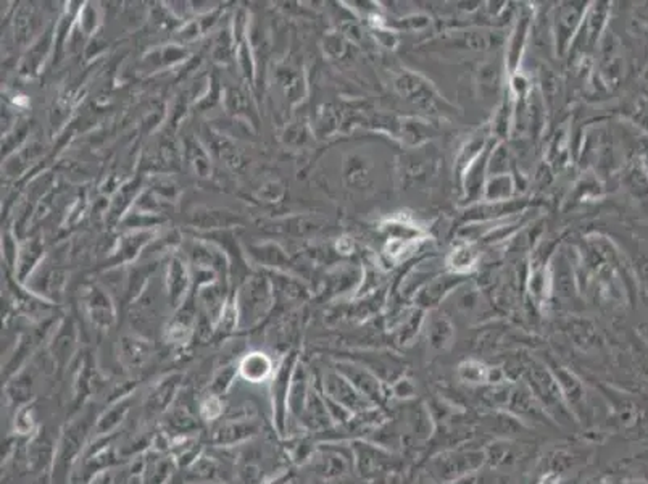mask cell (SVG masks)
<instances>
[{"label": "cell", "mask_w": 648, "mask_h": 484, "mask_svg": "<svg viewBox=\"0 0 648 484\" xmlns=\"http://www.w3.org/2000/svg\"><path fill=\"white\" fill-rule=\"evenodd\" d=\"M389 394L400 399V400H408V399L416 396V388H415V384H413L410 378H407L402 374L400 378H397L389 384Z\"/></svg>", "instance_id": "obj_40"}, {"label": "cell", "mask_w": 648, "mask_h": 484, "mask_svg": "<svg viewBox=\"0 0 648 484\" xmlns=\"http://www.w3.org/2000/svg\"><path fill=\"white\" fill-rule=\"evenodd\" d=\"M423 321H425L423 310L411 312L410 315L405 318L404 321L398 326V330H397V341H398V344H402V346L410 344L418 336Z\"/></svg>", "instance_id": "obj_34"}, {"label": "cell", "mask_w": 648, "mask_h": 484, "mask_svg": "<svg viewBox=\"0 0 648 484\" xmlns=\"http://www.w3.org/2000/svg\"><path fill=\"white\" fill-rule=\"evenodd\" d=\"M321 392L328 399H331L332 402L342 405L344 409H347L348 412L358 415V413L366 412L376 409V405H372L366 397L358 391V389L348 382L344 374L336 372H328L324 374L323 382H321Z\"/></svg>", "instance_id": "obj_8"}, {"label": "cell", "mask_w": 648, "mask_h": 484, "mask_svg": "<svg viewBox=\"0 0 648 484\" xmlns=\"http://www.w3.org/2000/svg\"><path fill=\"white\" fill-rule=\"evenodd\" d=\"M642 457H648V453H644V455H642ZM647 461H648V459H647Z\"/></svg>", "instance_id": "obj_48"}, {"label": "cell", "mask_w": 648, "mask_h": 484, "mask_svg": "<svg viewBox=\"0 0 648 484\" xmlns=\"http://www.w3.org/2000/svg\"><path fill=\"white\" fill-rule=\"evenodd\" d=\"M455 338L453 323L443 315H435L427 325V342L434 350L449 349Z\"/></svg>", "instance_id": "obj_28"}, {"label": "cell", "mask_w": 648, "mask_h": 484, "mask_svg": "<svg viewBox=\"0 0 648 484\" xmlns=\"http://www.w3.org/2000/svg\"><path fill=\"white\" fill-rule=\"evenodd\" d=\"M350 453L356 475L363 480H374L388 471L390 467V453L381 445L372 444L364 439H350Z\"/></svg>", "instance_id": "obj_10"}, {"label": "cell", "mask_w": 648, "mask_h": 484, "mask_svg": "<svg viewBox=\"0 0 648 484\" xmlns=\"http://www.w3.org/2000/svg\"><path fill=\"white\" fill-rule=\"evenodd\" d=\"M476 257H477V254H476L473 247L469 246V244H461L457 249H453L451 259H449L451 270H453V273H459V275L467 273L468 270L473 268Z\"/></svg>", "instance_id": "obj_36"}, {"label": "cell", "mask_w": 648, "mask_h": 484, "mask_svg": "<svg viewBox=\"0 0 648 484\" xmlns=\"http://www.w3.org/2000/svg\"><path fill=\"white\" fill-rule=\"evenodd\" d=\"M178 465L170 453L149 451L144 455L143 484H170L178 475Z\"/></svg>", "instance_id": "obj_22"}, {"label": "cell", "mask_w": 648, "mask_h": 484, "mask_svg": "<svg viewBox=\"0 0 648 484\" xmlns=\"http://www.w3.org/2000/svg\"><path fill=\"white\" fill-rule=\"evenodd\" d=\"M514 194V180L512 175L489 176L484 188V202H505Z\"/></svg>", "instance_id": "obj_30"}, {"label": "cell", "mask_w": 648, "mask_h": 484, "mask_svg": "<svg viewBox=\"0 0 648 484\" xmlns=\"http://www.w3.org/2000/svg\"><path fill=\"white\" fill-rule=\"evenodd\" d=\"M36 407L32 402L23 405L22 409L16 410L15 415V431L20 436L31 437L36 431V417H34Z\"/></svg>", "instance_id": "obj_38"}, {"label": "cell", "mask_w": 648, "mask_h": 484, "mask_svg": "<svg viewBox=\"0 0 648 484\" xmlns=\"http://www.w3.org/2000/svg\"><path fill=\"white\" fill-rule=\"evenodd\" d=\"M198 412L190 409L189 402L181 396L171 405V409L165 413V431L171 439L178 437L194 436L198 429Z\"/></svg>", "instance_id": "obj_18"}, {"label": "cell", "mask_w": 648, "mask_h": 484, "mask_svg": "<svg viewBox=\"0 0 648 484\" xmlns=\"http://www.w3.org/2000/svg\"><path fill=\"white\" fill-rule=\"evenodd\" d=\"M502 78H504V68L497 62L484 64L477 73V86L481 94L486 99L495 97L502 88Z\"/></svg>", "instance_id": "obj_31"}, {"label": "cell", "mask_w": 648, "mask_h": 484, "mask_svg": "<svg viewBox=\"0 0 648 484\" xmlns=\"http://www.w3.org/2000/svg\"><path fill=\"white\" fill-rule=\"evenodd\" d=\"M180 389H181V378L176 374L160 380V383H157L145 396L144 400L145 410L151 415H165L171 409V405L178 400V397L181 396Z\"/></svg>", "instance_id": "obj_21"}, {"label": "cell", "mask_w": 648, "mask_h": 484, "mask_svg": "<svg viewBox=\"0 0 648 484\" xmlns=\"http://www.w3.org/2000/svg\"><path fill=\"white\" fill-rule=\"evenodd\" d=\"M170 484H186V481H184V478L180 477V475H176V477L170 481Z\"/></svg>", "instance_id": "obj_47"}, {"label": "cell", "mask_w": 648, "mask_h": 484, "mask_svg": "<svg viewBox=\"0 0 648 484\" xmlns=\"http://www.w3.org/2000/svg\"><path fill=\"white\" fill-rule=\"evenodd\" d=\"M8 402L15 407L16 410L23 405L30 404L32 399V383L28 378H20L16 383L7 386Z\"/></svg>", "instance_id": "obj_35"}, {"label": "cell", "mask_w": 648, "mask_h": 484, "mask_svg": "<svg viewBox=\"0 0 648 484\" xmlns=\"http://www.w3.org/2000/svg\"><path fill=\"white\" fill-rule=\"evenodd\" d=\"M239 374L244 378L245 382L258 384V383L267 382L269 376L273 374V365L271 360L263 354H250L249 357L242 360V364L239 366Z\"/></svg>", "instance_id": "obj_29"}, {"label": "cell", "mask_w": 648, "mask_h": 484, "mask_svg": "<svg viewBox=\"0 0 648 484\" xmlns=\"http://www.w3.org/2000/svg\"><path fill=\"white\" fill-rule=\"evenodd\" d=\"M548 368L554 374L555 380L562 389V394L565 400H566V404H568L569 410L573 412L577 420V410L582 409L585 400L584 384L577 378L576 374L569 372L566 366L550 364Z\"/></svg>", "instance_id": "obj_24"}, {"label": "cell", "mask_w": 648, "mask_h": 484, "mask_svg": "<svg viewBox=\"0 0 648 484\" xmlns=\"http://www.w3.org/2000/svg\"><path fill=\"white\" fill-rule=\"evenodd\" d=\"M609 7L605 2H593L585 12L584 22L581 24V30L577 32L576 40L571 46L569 54H584L592 52L597 48L599 40H601V32L607 26L609 20Z\"/></svg>", "instance_id": "obj_11"}, {"label": "cell", "mask_w": 648, "mask_h": 484, "mask_svg": "<svg viewBox=\"0 0 648 484\" xmlns=\"http://www.w3.org/2000/svg\"><path fill=\"white\" fill-rule=\"evenodd\" d=\"M220 470H222L220 462L212 455L202 453L188 469L184 470L182 478L186 484L216 483L220 480Z\"/></svg>", "instance_id": "obj_26"}, {"label": "cell", "mask_w": 648, "mask_h": 484, "mask_svg": "<svg viewBox=\"0 0 648 484\" xmlns=\"http://www.w3.org/2000/svg\"><path fill=\"white\" fill-rule=\"evenodd\" d=\"M94 429V421L89 417H83L73 420L65 427L62 435L57 441L56 463H54V475L60 480H66L72 473L76 462L81 461L84 449H86L87 436Z\"/></svg>", "instance_id": "obj_3"}, {"label": "cell", "mask_w": 648, "mask_h": 484, "mask_svg": "<svg viewBox=\"0 0 648 484\" xmlns=\"http://www.w3.org/2000/svg\"><path fill=\"white\" fill-rule=\"evenodd\" d=\"M337 444H318L311 449L309 457L302 463V467L307 470L310 477L318 481H334L340 478L347 477L354 469L352 453L348 447V453L344 449L336 447Z\"/></svg>", "instance_id": "obj_5"}, {"label": "cell", "mask_w": 648, "mask_h": 484, "mask_svg": "<svg viewBox=\"0 0 648 484\" xmlns=\"http://www.w3.org/2000/svg\"><path fill=\"white\" fill-rule=\"evenodd\" d=\"M337 372L344 374L372 405L382 407L388 402L390 397L388 384L382 382L378 374H372L368 366L356 365L352 362H340L337 364Z\"/></svg>", "instance_id": "obj_12"}, {"label": "cell", "mask_w": 648, "mask_h": 484, "mask_svg": "<svg viewBox=\"0 0 648 484\" xmlns=\"http://www.w3.org/2000/svg\"><path fill=\"white\" fill-rule=\"evenodd\" d=\"M238 370L234 368H228V370H223L222 374H216L214 378V382L210 383L208 386V392L215 394V396L226 397L228 391H230L234 378H236Z\"/></svg>", "instance_id": "obj_39"}, {"label": "cell", "mask_w": 648, "mask_h": 484, "mask_svg": "<svg viewBox=\"0 0 648 484\" xmlns=\"http://www.w3.org/2000/svg\"><path fill=\"white\" fill-rule=\"evenodd\" d=\"M299 425L310 433H328L332 428H336V423L332 420L329 409L324 400L323 392L317 386H311L310 389L307 402L299 418Z\"/></svg>", "instance_id": "obj_14"}, {"label": "cell", "mask_w": 648, "mask_h": 484, "mask_svg": "<svg viewBox=\"0 0 648 484\" xmlns=\"http://www.w3.org/2000/svg\"><path fill=\"white\" fill-rule=\"evenodd\" d=\"M532 24H534V10L530 7H522L520 15L516 18L513 32L510 34V40L506 42L505 68L510 75L518 73L524 48L532 32Z\"/></svg>", "instance_id": "obj_13"}, {"label": "cell", "mask_w": 648, "mask_h": 484, "mask_svg": "<svg viewBox=\"0 0 648 484\" xmlns=\"http://www.w3.org/2000/svg\"><path fill=\"white\" fill-rule=\"evenodd\" d=\"M484 465H487L486 449H451L437 453L431 461L433 475L443 484L476 475Z\"/></svg>", "instance_id": "obj_2"}, {"label": "cell", "mask_w": 648, "mask_h": 484, "mask_svg": "<svg viewBox=\"0 0 648 484\" xmlns=\"http://www.w3.org/2000/svg\"><path fill=\"white\" fill-rule=\"evenodd\" d=\"M512 155L505 144L498 143L490 154L489 176L510 175Z\"/></svg>", "instance_id": "obj_37"}, {"label": "cell", "mask_w": 648, "mask_h": 484, "mask_svg": "<svg viewBox=\"0 0 648 484\" xmlns=\"http://www.w3.org/2000/svg\"><path fill=\"white\" fill-rule=\"evenodd\" d=\"M310 384L309 374L305 372L303 366H295L293 368V384H291V394H289V420L299 421L303 407L309 397Z\"/></svg>", "instance_id": "obj_27"}, {"label": "cell", "mask_w": 648, "mask_h": 484, "mask_svg": "<svg viewBox=\"0 0 648 484\" xmlns=\"http://www.w3.org/2000/svg\"><path fill=\"white\" fill-rule=\"evenodd\" d=\"M619 484H647L645 481H642V480H625V481H621Z\"/></svg>", "instance_id": "obj_46"}, {"label": "cell", "mask_w": 648, "mask_h": 484, "mask_svg": "<svg viewBox=\"0 0 648 484\" xmlns=\"http://www.w3.org/2000/svg\"><path fill=\"white\" fill-rule=\"evenodd\" d=\"M489 139L490 137H487V136L475 135L460 149L457 162H455V170H457L459 176L463 178L469 165L483 154L486 145L489 143Z\"/></svg>", "instance_id": "obj_32"}, {"label": "cell", "mask_w": 648, "mask_h": 484, "mask_svg": "<svg viewBox=\"0 0 648 484\" xmlns=\"http://www.w3.org/2000/svg\"><path fill=\"white\" fill-rule=\"evenodd\" d=\"M208 484H223V483H220V481H216V483H208Z\"/></svg>", "instance_id": "obj_49"}, {"label": "cell", "mask_w": 648, "mask_h": 484, "mask_svg": "<svg viewBox=\"0 0 648 484\" xmlns=\"http://www.w3.org/2000/svg\"><path fill=\"white\" fill-rule=\"evenodd\" d=\"M291 484H293V483H291Z\"/></svg>", "instance_id": "obj_50"}, {"label": "cell", "mask_w": 648, "mask_h": 484, "mask_svg": "<svg viewBox=\"0 0 648 484\" xmlns=\"http://www.w3.org/2000/svg\"><path fill=\"white\" fill-rule=\"evenodd\" d=\"M261 433L260 421L257 420V413L253 409L242 407L238 412H232L228 417L215 423L210 433V443L216 447L230 449L236 445L244 444L252 441L253 437Z\"/></svg>", "instance_id": "obj_4"}, {"label": "cell", "mask_w": 648, "mask_h": 484, "mask_svg": "<svg viewBox=\"0 0 648 484\" xmlns=\"http://www.w3.org/2000/svg\"><path fill=\"white\" fill-rule=\"evenodd\" d=\"M131 405H133V392L113 399L110 405L95 418L94 429H92L94 439L113 436L119 428V425L127 420Z\"/></svg>", "instance_id": "obj_20"}, {"label": "cell", "mask_w": 648, "mask_h": 484, "mask_svg": "<svg viewBox=\"0 0 648 484\" xmlns=\"http://www.w3.org/2000/svg\"><path fill=\"white\" fill-rule=\"evenodd\" d=\"M524 380H526L524 383L530 388L532 396L536 397L539 405L544 409V412L550 418L560 421V423L576 421V417L569 410L568 404L563 397L562 389L558 386V383L555 380L554 374L550 372L548 366L540 362H532L524 370Z\"/></svg>", "instance_id": "obj_1"}, {"label": "cell", "mask_w": 648, "mask_h": 484, "mask_svg": "<svg viewBox=\"0 0 648 484\" xmlns=\"http://www.w3.org/2000/svg\"><path fill=\"white\" fill-rule=\"evenodd\" d=\"M457 376L468 386H500L505 382V374L500 368L484 364L477 358H467L457 366Z\"/></svg>", "instance_id": "obj_19"}, {"label": "cell", "mask_w": 648, "mask_h": 484, "mask_svg": "<svg viewBox=\"0 0 648 484\" xmlns=\"http://www.w3.org/2000/svg\"><path fill=\"white\" fill-rule=\"evenodd\" d=\"M526 207V200H505V202H484L481 206L467 210V220L476 222H497L500 216L518 214Z\"/></svg>", "instance_id": "obj_25"}, {"label": "cell", "mask_w": 648, "mask_h": 484, "mask_svg": "<svg viewBox=\"0 0 648 484\" xmlns=\"http://www.w3.org/2000/svg\"><path fill=\"white\" fill-rule=\"evenodd\" d=\"M581 484H611L607 478L599 477V475H592V477L585 478L584 481Z\"/></svg>", "instance_id": "obj_44"}, {"label": "cell", "mask_w": 648, "mask_h": 484, "mask_svg": "<svg viewBox=\"0 0 648 484\" xmlns=\"http://www.w3.org/2000/svg\"><path fill=\"white\" fill-rule=\"evenodd\" d=\"M293 360L285 362L271 380V410L273 427L279 437H285L289 431V394L293 384Z\"/></svg>", "instance_id": "obj_9"}, {"label": "cell", "mask_w": 648, "mask_h": 484, "mask_svg": "<svg viewBox=\"0 0 648 484\" xmlns=\"http://www.w3.org/2000/svg\"><path fill=\"white\" fill-rule=\"evenodd\" d=\"M497 144V139L492 136L483 154L469 165V168L465 172V175L461 178L463 180V188H465V200L469 204L483 198L486 181L489 178L490 154H492L494 147Z\"/></svg>", "instance_id": "obj_16"}, {"label": "cell", "mask_w": 648, "mask_h": 484, "mask_svg": "<svg viewBox=\"0 0 648 484\" xmlns=\"http://www.w3.org/2000/svg\"><path fill=\"white\" fill-rule=\"evenodd\" d=\"M121 484H143V480H141V475L129 471V477H127Z\"/></svg>", "instance_id": "obj_45"}, {"label": "cell", "mask_w": 648, "mask_h": 484, "mask_svg": "<svg viewBox=\"0 0 648 484\" xmlns=\"http://www.w3.org/2000/svg\"><path fill=\"white\" fill-rule=\"evenodd\" d=\"M589 2H560L552 15L555 54L565 57L576 40L581 24L584 22Z\"/></svg>", "instance_id": "obj_6"}, {"label": "cell", "mask_w": 648, "mask_h": 484, "mask_svg": "<svg viewBox=\"0 0 648 484\" xmlns=\"http://www.w3.org/2000/svg\"><path fill=\"white\" fill-rule=\"evenodd\" d=\"M505 36L498 31H483V30H467V31H451L443 38L449 48L489 52L500 48Z\"/></svg>", "instance_id": "obj_17"}, {"label": "cell", "mask_w": 648, "mask_h": 484, "mask_svg": "<svg viewBox=\"0 0 648 484\" xmlns=\"http://www.w3.org/2000/svg\"><path fill=\"white\" fill-rule=\"evenodd\" d=\"M293 471L283 470V471H279L277 475H273V477L268 478L263 484H291L293 483Z\"/></svg>", "instance_id": "obj_42"}, {"label": "cell", "mask_w": 648, "mask_h": 484, "mask_svg": "<svg viewBox=\"0 0 648 484\" xmlns=\"http://www.w3.org/2000/svg\"><path fill=\"white\" fill-rule=\"evenodd\" d=\"M144 354L145 350L143 348H136L133 344H127V349H125V357L129 365H137L143 362Z\"/></svg>", "instance_id": "obj_41"}, {"label": "cell", "mask_w": 648, "mask_h": 484, "mask_svg": "<svg viewBox=\"0 0 648 484\" xmlns=\"http://www.w3.org/2000/svg\"><path fill=\"white\" fill-rule=\"evenodd\" d=\"M394 86L402 99H405L407 102L413 103L421 110L437 113L445 107L442 97L437 94V91L431 86V83H427L423 76L408 72V70H404L397 76Z\"/></svg>", "instance_id": "obj_7"}, {"label": "cell", "mask_w": 648, "mask_h": 484, "mask_svg": "<svg viewBox=\"0 0 648 484\" xmlns=\"http://www.w3.org/2000/svg\"><path fill=\"white\" fill-rule=\"evenodd\" d=\"M200 420L215 425L224 417V397L215 396L206 392L197 405Z\"/></svg>", "instance_id": "obj_33"}, {"label": "cell", "mask_w": 648, "mask_h": 484, "mask_svg": "<svg viewBox=\"0 0 648 484\" xmlns=\"http://www.w3.org/2000/svg\"><path fill=\"white\" fill-rule=\"evenodd\" d=\"M87 484H115V477L110 470H105L102 473H97L95 477L91 478V481Z\"/></svg>", "instance_id": "obj_43"}, {"label": "cell", "mask_w": 648, "mask_h": 484, "mask_svg": "<svg viewBox=\"0 0 648 484\" xmlns=\"http://www.w3.org/2000/svg\"><path fill=\"white\" fill-rule=\"evenodd\" d=\"M57 441L52 439L48 428L38 429L28 441L26 462L34 473H46L54 470L56 463Z\"/></svg>", "instance_id": "obj_15"}, {"label": "cell", "mask_w": 648, "mask_h": 484, "mask_svg": "<svg viewBox=\"0 0 648 484\" xmlns=\"http://www.w3.org/2000/svg\"><path fill=\"white\" fill-rule=\"evenodd\" d=\"M461 283H463V275H459V273H449V275L434 278L419 291L418 295L415 297V302L423 310L433 309L435 305H439V302L447 297V294L455 291V287H459Z\"/></svg>", "instance_id": "obj_23"}]
</instances>
